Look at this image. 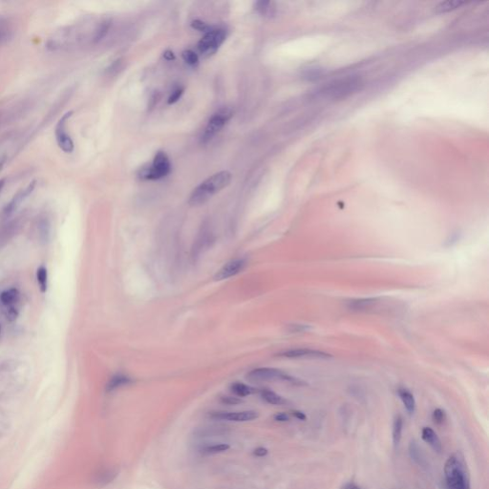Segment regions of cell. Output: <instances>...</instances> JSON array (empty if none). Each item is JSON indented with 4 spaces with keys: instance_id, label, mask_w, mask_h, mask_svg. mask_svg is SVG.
I'll return each instance as SVG.
<instances>
[{
    "instance_id": "cell-36",
    "label": "cell",
    "mask_w": 489,
    "mask_h": 489,
    "mask_svg": "<svg viewBox=\"0 0 489 489\" xmlns=\"http://www.w3.org/2000/svg\"><path fill=\"white\" fill-rule=\"evenodd\" d=\"M274 419L279 422H286L290 420V416L286 413H278L274 416Z\"/></svg>"
},
{
    "instance_id": "cell-7",
    "label": "cell",
    "mask_w": 489,
    "mask_h": 489,
    "mask_svg": "<svg viewBox=\"0 0 489 489\" xmlns=\"http://www.w3.org/2000/svg\"><path fill=\"white\" fill-rule=\"evenodd\" d=\"M225 39L226 32L224 30L208 31L200 40L198 49L204 56H209L217 52Z\"/></svg>"
},
{
    "instance_id": "cell-18",
    "label": "cell",
    "mask_w": 489,
    "mask_h": 489,
    "mask_svg": "<svg viewBox=\"0 0 489 489\" xmlns=\"http://www.w3.org/2000/svg\"><path fill=\"white\" fill-rule=\"evenodd\" d=\"M19 300V292L17 289H10L0 294V302L6 307H14Z\"/></svg>"
},
{
    "instance_id": "cell-15",
    "label": "cell",
    "mask_w": 489,
    "mask_h": 489,
    "mask_svg": "<svg viewBox=\"0 0 489 489\" xmlns=\"http://www.w3.org/2000/svg\"><path fill=\"white\" fill-rule=\"evenodd\" d=\"M378 303L376 298H361L356 299L349 303V309L353 311H368L374 308Z\"/></svg>"
},
{
    "instance_id": "cell-11",
    "label": "cell",
    "mask_w": 489,
    "mask_h": 489,
    "mask_svg": "<svg viewBox=\"0 0 489 489\" xmlns=\"http://www.w3.org/2000/svg\"><path fill=\"white\" fill-rule=\"evenodd\" d=\"M245 267V261L244 259H234L226 264H225L221 268L216 275H215V280H225L227 278H230L236 274H238L240 271H242Z\"/></svg>"
},
{
    "instance_id": "cell-13",
    "label": "cell",
    "mask_w": 489,
    "mask_h": 489,
    "mask_svg": "<svg viewBox=\"0 0 489 489\" xmlns=\"http://www.w3.org/2000/svg\"><path fill=\"white\" fill-rule=\"evenodd\" d=\"M22 225L23 223L19 219L12 221L5 225V226H3L0 230V246L9 243L17 235V233L19 232Z\"/></svg>"
},
{
    "instance_id": "cell-31",
    "label": "cell",
    "mask_w": 489,
    "mask_h": 489,
    "mask_svg": "<svg viewBox=\"0 0 489 489\" xmlns=\"http://www.w3.org/2000/svg\"><path fill=\"white\" fill-rule=\"evenodd\" d=\"M221 401L227 405H236L241 403V399L234 396H223L221 397Z\"/></svg>"
},
{
    "instance_id": "cell-8",
    "label": "cell",
    "mask_w": 489,
    "mask_h": 489,
    "mask_svg": "<svg viewBox=\"0 0 489 489\" xmlns=\"http://www.w3.org/2000/svg\"><path fill=\"white\" fill-rule=\"evenodd\" d=\"M73 112H67L64 114L61 119L58 121L56 130H55V135H56V140L57 143L58 147L65 153H71L74 150V142L71 138V136L68 134L67 129H66V123L67 121L71 118Z\"/></svg>"
},
{
    "instance_id": "cell-24",
    "label": "cell",
    "mask_w": 489,
    "mask_h": 489,
    "mask_svg": "<svg viewBox=\"0 0 489 489\" xmlns=\"http://www.w3.org/2000/svg\"><path fill=\"white\" fill-rule=\"evenodd\" d=\"M465 4H466V2L465 1H445V2H441L439 4V6L437 7V10L440 13L450 12V11H453V10L460 8L461 6H463Z\"/></svg>"
},
{
    "instance_id": "cell-3",
    "label": "cell",
    "mask_w": 489,
    "mask_h": 489,
    "mask_svg": "<svg viewBox=\"0 0 489 489\" xmlns=\"http://www.w3.org/2000/svg\"><path fill=\"white\" fill-rule=\"evenodd\" d=\"M362 80L359 76L349 75L331 81L322 86L318 92V97L329 99L346 98L360 90Z\"/></svg>"
},
{
    "instance_id": "cell-34",
    "label": "cell",
    "mask_w": 489,
    "mask_h": 489,
    "mask_svg": "<svg viewBox=\"0 0 489 489\" xmlns=\"http://www.w3.org/2000/svg\"><path fill=\"white\" fill-rule=\"evenodd\" d=\"M191 26H192V28H194V29L198 30V31H201V32H207V31H208V29H209V27H208L207 25L206 24L205 22L200 21V20H195V21H193V22L191 23Z\"/></svg>"
},
{
    "instance_id": "cell-25",
    "label": "cell",
    "mask_w": 489,
    "mask_h": 489,
    "mask_svg": "<svg viewBox=\"0 0 489 489\" xmlns=\"http://www.w3.org/2000/svg\"><path fill=\"white\" fill-rule=\"evenodd\" d=\"M38 232L39 235V238L42 240H47L50 232V224L47 219L42 218L38 221Z\"/></svg>"
},
{
    "instance_id": "cell-27",
    "label": "cell",
    "mask_w": 489,
    "mask_h": 489,
    "mask_svg": "<svg viewBox=\"0 0 489 489\" xmlns=\"http://www.w3.org/2000/svg\"><path fill=\"white\" fill-rule=\"evenodd\" d=\"M256 10L263 16H270L272 15V3L271 2H264L260 1L256 3Z\"/></svg>"
},
{
    "instance_id": "cell-41",
    "label": "cell",
    "mask_w": 489,
    "mask_h": 489,
    "mask_svg": "<svg viewBox=\"0 0 489 489\" xmlns=\"http://www.w3.org/2000/svg\"><path fill=\"white\" fill-rule=\"evenodd\" d=\"M4 185H5V180H0V193L4 188Z\"/></svg>"
},
{
    "instance_id": "cell-42",
    "label": "cell",
    "mask_w": 489,
    "mask_h": 489,
    "mask_svg": "<svg viewBox=\"0 0 489 489\" xmlns=\"http://www.w3.org/2000/svg\"><path fill=\"white\" fill-rule=\"evenodd\" d=\"M0 333H1V327H0Z\"/></svg>"
},
{
    "instance_id": "cell-4",
    "label": "cell",
    "mask_w": 489,
    "mask_h": 489,
    "mask_svg": "<svg viewBox=\"0 0 489 489\" xmlns=\"http://www.w3.org/2000/svg\"><path fill=\"white\" fill-rule=\"evenodd\" d=\"M232 116L233 110L229 107H223L216 113H214L201 136V143L207 144L208 142H210L216 136V134L220 132L221 129L226 125V123L231 119Z\"/></svg>"
},
{
    "instance_id": "cell-5",
    "label": "cell",
    "mask_w": 489,
    "mask_h": 489,
    "mask_svg": "<svg viewBox=\"0 0 489 489\" xmlns=\"http://www.w3.org/2000/svg\"><path fill=\"white\" fill-rule=\"evenodd\" d=\"M246 377L249 380L253 381H271V380H283V381H288L295 385H304L305 382L293 377L284 372L274 369V368H257L252 371H250L247 375Z\"/></svg>"
},
{
    "instance_id": "cell-30",
    "label": "cell",
    "mask_w": 489,
    "mask_h": 489,
    "mask_svg": "<svg viewBox=\"0 0 489 489\" xmlns=\"http://www.w3.org/2000/svg\"><path fill=\"white\" fill-rule=\"evenodd\" d=\"M311 327L308 326V325H304V324H292L289 326V330L291 332H294V333H300V332H305L307 330H309Z\"/></svg>"
},
{
    "instance_id": "cell-37",
    "label": "cell",
    "mask_w": 489,
    "mask_h": 489,
    "mask_svg": "<svg viewBox=\"0 0 489 489\" xmlns=\"http://www.w3.org/2000/svg\"><path fill=\"white\" fill-rule=\"evenodd\" d=\"M292 415H293L294 417L298 418L299 420H306V419H307V416H306L303 412L298 411V410H293V411H292Z\"/></svg>"
},
{
    "instance_id": "cell-23",
    "label": "cell",
    "mask_w": 489,
    "mask_h": 489,
    "mask_svg": "<svg viewBox=\"0 0 489 489\" xmlns=\"http://www.w3.org/2000/svg\"><path fill=\"white\" fill-rule=\"evenodd\" d=\"M230 448V445L227 443H216L212 445H207L203 448V453L208 454V455H213V454H218L227 451Z\"/></svg>"
},
{
    "instance_id": "cell-33",
    "label": "cell",
    "mask_w": 489,
    "mask_h": 489,
    "mask_svg": "<svg viewBox=\"0 0 489 489\" xmlns=\"http://www.w3.org/2000/svg\"><path fill=\"white\" fill-rule=\"evenodd\" d=\"M183 93H184V90H183L182 88H178V89H176V90L172 93L171 96H170L169 98V104H172V103H175L176 101H178V100L180 99V98L182 97Z\"/></svg>"
},
{
    "instance_id": "cell-16",
    "label": "cell",
    "mask_w": 489,
    "mask_h": 489,
    "mask_svg": "<svg viewBox=\"0 0 489 489\" xmlns=\"http://www.w3.org/2000/svg\"><path fill=\"white\" fill-rule=\"evenodd\" d=\"M398 395L409 414H414L416 410V400L413 394L407 389L401 388L398 390Z\"/></svg>"
},
{
    "instance_id": "cell-6",
    "label": "cell",
    "mask_w": 489,
    "mask_h": 489,
    "mask_svg": "<svg viewBox=\"0 0 489 489\" xmlns=\"http://www.w3.org/2000/svg\"><path fill=\"white\" fill-rule=\"evenodd\" d=\"M170 170L171 165L168 155L163 151H159L155 155L152 165L143 169L140 176L142 179L159 180L168 176Z\"/></svg>"
},
{
    "instance_id": "cell-19",
    "label": "cell",
    "mask_w": 489,
    "mask_h": 489,
    "mask_svg": "<svg viewBox=\"0 0 489 489\" xmlns=\"http://www.w3.org/2000/svg\"><path fill=\"white\" fill-rule=\"evenodd\" d=\"M261 395L265 401L272 405H283L287 403V400L284 397L270 390H263L261 392Z\"/></svg>"
},
{
    "instance_id": "cell-26",
    "label": "cell",
    "mask_w": 489,
    "mask_h": 489,
    "mask_svg": "<svg viewBox=\"0 0 489 489\" xmlns=\"http://www.w3.org/2000/svg\"><path fill=\"white\" fill-rule=\"evenodd\" d=\"M183 58L184 60L190 66H197L199 63V58L197 54L191 50H187L183 53Z\"/></svg>"
},
{
    "instance_id": "cell-40",
    "label": "cell",
    "mask_w": 489,
    "mask_h": 489,
    "mask_svg": "<svg viewBox=\"0 0 489 489\" xmlns=\"http://www.w3.org/2000/svg\"><path fill=\"white\" fill-rule=\"evenodd\" d=\"M5 162H6V157H5V156L0 157V169L3 168V166H4Z\"/></svg>"
},
{
    "instance_id": "cell-21",
    "label": "cell",
    "mask_w": 489,
    "mask_h": 489,
    "mask_svg": "<svg viewBox=\"0 0 489 489\" xmlns=\"http://www.w3.org/2000/svg\"><path fill=\"white\" fill-rule=\"evenodd\" d=\"M402 427H403L402 417L400 416H395L393 424V442L395 447H396L399 444L401 440Z\"/></svg>"
},
{
    "instance_id": "cell-9",
    "label": "cell",
    "mask_w": 489,
    "mask_h": 489,
    "mask_svg": "<svg viewBox=\"0 0 489 489\" xmlns=\"http://www.w3.org/2000/svg\"><path fill=\"white\" fill-rule=\"evenodd\" d=\"M279 356L287 358H310V359H328L332 357V355L328 353L308 348L288 350L279 354Z\"/></svg>"
},
{
    "instance_id": "cell-2",
    "label": "cell",
    "mask_w": 489,
    "mask_h": 489,
    "mask_svg": "<svg viewBox=\"0 0 489 489\" xmlns=\"http://www.w3.org/2000/svg\"><path fill=\"white\" fill-rule=\"evenodd\" d=\"M448 489H470V476L462 453L457 452L448 458L444 465Z\"/></svg>"
},
{
    "instance_id": "cell-1",
    "label": "cell",
    "mask_w": 489,
    "mask_h": 489,
    "mask_svg": "<svg viewBox=\"0 0 489 489\" xmlns=\"http://www.w3.org/2000/svg\"><path fill=\"white\" fill-rule=\"evenodd\" d=\"M231 181V174L228 171H220L198 186L189 197L188 203L192 207H198L207 202L211 197L226 188Z\"/></svg>"
},
{
    "instance_id": "cell-12",
    "label": "cell",
    "mask_w": 489,
    "mask_h": 489,
    "mask_svg": "<svg viewBox=\"0 0 489 489\" xmlns=\"http://www.w3.org/2000/svg\"><path fill=\"white\" fill-rule=\"evenodd\" d=\"M35 188H36V181L29 184V186L24 189L19 190L16 195L14 196V198L11 200V202L6 206V207L4 209V213L6 215H10L15 210H17V208L23 203L25 199L32 194Z\"/></svg>"
},
{
    "instance_id": "cell-35",
    "label": "cell",
    "mask_w": 489,
    "mask_h": 489,
    "mask_svg": "<svg viewBox=\"0 0 489 489\" xmlns=\"http://www.w3.org/2000/svg\"><path fill=\"white\" fill-rule=\"evenodd\" d=\"M269 453L268 449L265 448V447H257L256 449H254L253 451V455L256 456V457H259V458H262V457H265L267 456Z\"/></svg>"
},
{
    "instance_id": "cell-28",
    "label": "cell",
    "mask_w": 489,
    "mask_h": 489,
    "mask_svg": "<svg viewBox=\"0 0 489 489\" xmlns=\"http://www.w3.org/2000/svg\"><path fill=\"white\" fill-rule=\"evenodd\" d=\"M410 455H411V458L416 461L417 463L420 464V460H421V456H420V449L418 448V445L416 444L415 441H412L410 443Z\"/></svg>"
},
{
    "instance_id": "cell-22",
    "label": "cell",
    "mask_w": 489,
    "mask_h": 489,
    "mask_svg": "<svg viewBox=\"0 0 489 489\" xmlns=\"http://www.w3.org/2000/svg\"><path fill=\"white\" fill-rule=\"evenodd\" d=\"M37 280L38 283L39 290L42 294H45L47 292L48 288V272L47 269L43 266L39 267L37 270Z\"/></svg>"
},
{
    "instance_id": "cell-29",
    "label": "cell",
    "mask_w": 489,
    "mask_h": 489,
    "mask_svg": "<svg viewBox=\"0 0 489 489\" xmlns=\"http://www.w3.org/2000/svg\"><path fill=\"white\" fill-rule=\"evenodd\" d=\"M432 417H433V420H434V422H435V423H437V424H441V423H443V422H444V420L446 419V414H445V412H444L442 409L438 408V409H436V410L433 412V416H432Z\"/></svg>"
},
{
    "instance_id": "cell-17",
    "label": "cell",
    "mask_w": 489,
    "mask_h": 489,
    "mask_svg": "<svg viewBox=\"0 0 489 489\" xmlns=\"http://www.w3.org/2000/svg\"><path fill=\"white\" fill-rule=\"evenodd\" d=\"M131 382H132V379L129 376H124L122 374H118L110 378V380L108 381V383L106 385V391H114L122 386L130 384Z\"/></svg>"
},
{
    "instance_id": "cell-20",
    "label": "cell",
    "mask_w": 489,
    "mask_h": 489,
    "mask_svg": "<svg viewBox=\"0 0 489 489\" xmlns=\"http://www.w3.org/2000/svg\"><path fill=\"white\" fill-rule=\"evenodd\" d=\"M231 391L238 396H246L255 394L257 389L241 382H235L231 385Z\"/></svg>"
},
{
    "instance_id": "cell-14",
    "label": "cell",
    "mask_w": 489,
    "mask_h": 489,
    "mask_svg": "<svg viewBox=\"0 0 489 489\" xmlns=\"http://www.w3.org/2000/svg\"><path fill=\"white\" fill-rule=\"evenodd\" d=\"M421 438L426 443H428L431 446V448L434 451H436L438 453L441 452V450H442L441 441H440L439 436L437 435V433L432 428L424 427L421 431Z\"/></svg>"
},
{
    "instance_id": "cell-38",
    "label": "cell",
    "mask_w": 489,
    "mask_h": 489,
    "mask_svg": "<svg viewBox=\"0 0 489 489\" xmlns=\"http://www.w3.org/2000/svg\"><path fill=\"white\" fill-rule=\"evenodd\" d=\"M164 56H165V58L167 60H173V59H175V56H174L173 52L169 51V50H168V51H166L164 53Z\"/></svg>"
},
{
    "instance_id": "cell-32",
    "label": "cell",
    "mask_w": 489,
    "mask_h": 489,
    "mask_svg": "<svg viewBox=\"0 0 489 489\" xmlns=\"http://www.w3.org/2000/svg\"><path fill=\"white\" fill-rule=\"evenodd\" d=\"M19 316V312L16 309V307H9L7 312H6V318L9 321H14L16 320Z\"/></svg>"
},
{
    "instance_id": "cell-10",
    "label": "cell",
    "mask_w": 489,
    "mask_h": 489,
    "mask_svg": "<svg viewBox=\"0 0 489 489\" xmlns=\"http://www.w3.org/2000/svg\"><path fill=\"white\" fill-rule=\"evenodd\" d=\"M259 414L256 411L248 410L242 412H215L211 414V417L219 420H227L234 422H246L256 419Z\"/></svg>"
},
{
    "instance_id": "cell-39",
    "label": "cell",
    "mask_w": 489,
    "mask_h": 489,
    "mask_svg": "<svg viewBox=\"0 0 489 489\" xmlns=\"http://www.w3.org/2000/svg\"><path fill=\"white\" fill-rule=\"evenodd\" d=\"M361 489L360 487L357 486V485H356V484H354V483H348V484H346V485H345L344 487H342V489Z\"/></svg>"
}]
</instances>
